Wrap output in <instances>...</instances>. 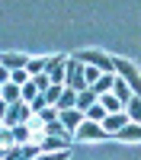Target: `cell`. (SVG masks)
Instances as JSON below:
<instances>
[{
    "label": "cell",
    "mask_w": 141,
    "mask_h": 160,
    "mask_svg": "<svg viewBox=\"0 0 141 160\" xmlns=\"http://www.w3.org/2000/svg\"><path fill=\"white\" fill-rule=\"evenodd\" d=\"M99 102V93L93 90V87H87V90H80V93H77V109H90V106H96Z\"/></svg>",
    "instance_id": "4fadbf2b"
},
{
    "label": "cell",
    "mask_w": 141,
    "mask_h": 160,
    "mask_svg": "<svg viewBox=\"0 0 141 160\" xmlns=\"http://www.w3.org/2000/svg\"><path fill=\"white\" fill-rule=\"evenodd\" d=\"M115 74L135 90V96H141V74H138V68H135L128 58H115Z\"/></svg>",
    "instance_id": "7a4b0ae2"
},
{
    "label": "cell",
    "mask_w": 141,
    "mask_h": 160,
    "mask_svg": "<svg viewBox=\"0 0 141 160\" xmlns=\"http://www.w3.org/2000/svg\"><path fill=\"white\" fill-rule=\"evenodd\" d=\"M26 71H29L32 77L45 74V71H48V58H29V68H26Z\"/></svg>",
    "instance_id": "e0dca14e"
},
{
    "label": "cell",
    "mask_w": 141,
    "mask_h": 160,
    "mask_svg": "<svg viewBox=\"0 0 141 160\" xmlns=\"http://www.w3.org/2000/svg\"><path fill=\"white\" fill-rule=\"evenodd\" d=\"M13 144H16V135H13V128H3V131H0V148H13Z\"/></svg>",
    "instance_id": "7402d4cb"
},
{
    "label": "cell",
    "mask_w": 141,
    "mask_h": 160,
    "mask_svg": "<svg viewBox=\"0 0 141 160\" xmlns=\"http://www.w3.org/2000/svg\"><path fill=\"white\" fill-rule=\"evenodd\" d=\"M55 109H58V112H64V109H77V90H74V87H64V93H61V99H58Z\"/></svg>",
    "instance_id": "5bb4252c"
},
{
    "label": "cell",
    "mask_w": 141,
    "mask_h": 160,
    "mask_svg": "<svg viewBox=\"0 0 141 160\" xmlns=\"http://www.w3.org/2000/svg\"><path fill=\"white\" fill-rule=\"evenodd\" d=\"M74 135L80 138V141H106V138H109V131L103 128V122H90V118H87V122L77 128Z\"/></svg>",
    "instance_id": "5b68a950"
},
{
    "label": "cell",
    "mask_w": 141,
    "mask_h": 160,
    "mask_svg": "<svg viewBox=\"0 0 141 160\" xmlns=\"http://www.w3.org/2000/svg\"><path fill=\"white\" fill-rule=\"evenodd\" d=\"M112 83H115V74H103V77L96 80V83H93V90L103 96V93H112Z\"/></svg>",
    "instance_id": "9a60e30c"
},
{
    "label": "cell",
    "mask_w": 141,
    "mask_h": 160,
    "mask_svg": "<svg viewBox=\"0 0 141 160\" xmlns=\"http://www.w3.org/2000/svg\"><path fill=\"white\" fill-rule=\"evenodd\" d=\"M125 112H128V118H132V122L141 125V96H132V102L125 106Z\"/></svg>",
    "instance_id": "2e32d148"
},
{
    "label": "cell",
    "mask_w": 141,
    "mask_h": 160,
    "mask_svg": "<svg viewBox=\"0 0 141 160\" xmlns=\"http://www.w3.org/2000/svg\"><path fill=\"white\" fill-rule=\"evenodd\" d=\"M103 74H106V71H99V68H93V64H83V80H87L90 87H93V83H96V80H99Z\"/></svg>",
    "instance_id": "d6986e66"
},
{
    "label": "cell",
    "mask_w": 141,
    "mask_h": 160,
    "mask_svg": "<svg viewBox=\"0 0 141 160\" xmlns=\"http://www.w3.org/2000/svg\"><path fill=\"white\" fill-rule=\"evenodd\" d=\"M106 115H109V112H106V106H103V102H96V106H90V109H87V118H90V122H103Z\"/></svg>",
    "instance_id": "ac0fdd59"
},
{
    "label": "cell",
    "mask_w": 141,
    "mask_h": 160,
    "mask_svg": "<svg viewBox=\"0 0 141 160\" xmlns=\"http://www.w3.org/2000/svg\"><path fill=\"white\" fill-rule=\"evenodd\" d=\"M61 122H64V128L74 135V131L87 122V112H83V109H64V112H61Z\"/></svg>",
    "instance_id": "ba28073f"
},
{
    "label": "cell",
    "mask_w": 141,
    "mask_h": 160,
    "mask_svg": "<svg viewBox=\"0 0 141 160\" xmlns=\"http://www.w3.org/2000/svg\"><path fill=\"white\" fill-rule=\"evenodd\" d=\"M68 157H71L68 151H45V154H38L35 160H68Z\"/></svg>",
    "instance_id": "603a6c76"
},
{
    "label": "cell",
    "mask_w": 141,
    "mask_h": 160,
    "mask_svg": "<svg viewBox=\"0 0 141 160\" xmlns=\"http://www.w3.org/2000/svg\"><path fill=\"white\" fill-rule=\"evenodd\" d=\"M0 68H7V71H19V68H29V55H16V51H7V55L0 58Z\"/></svg>",
    "instance_id": "30bf717a"
},
{
    "label": "cell",
    "mask_w": 141,
    "mask_h": 160,
    "mask_svg": "<svg viewBox=\"0 0 141 160\" xmlns=\"http://www.w3.org/2000/svg\"><path fill=\"white\" fill-rule=\"evenodd\" d=\"M55 83H64V77H68V58L64 55H51L48 58V71H45Z\"/></svg>",
    "instance_id": "8992f818"
},
{
    "label": "cell",
    "mask_w": 141,
    "mask_h": 160,
    "mask_svg": "<svg viewBox=\"0 0 141 160\" xmlns=\"http://www.w3.org/2000/svg\"><path fill=\"white\" fill-rule=\"evenodd\" d=\"M29 128H32V125H26V122L13 128V135H16V144H29Z\"/></svg>",
    "instance_id": "44dd1931"
},
{
    "label": "cell",
    "mask_w": 141,
    "mask_h": 160,
    "mask_svg": "<svg viewBox=\"0 0 141 160\" xmlns=\"http://www.w3.org/2000/svg\"><path fill=\"white\" fill-rule=\"evenodd\" d=\"M38 93H42V90L35 87V80H29V83H23V102H29V106H32V99L38 96Z\"/></svg>",
    "instance_id": "ffe728a7"
},
{
    "label": "cell",
    "mask_w": 141,
    "mask_h": 160,
    "mask_svg": "<svg viewBox=\"0 0 141 160\" xmlns=\"http://www.w3.org/2000/svg\"><path fill=\"white\" fill-rule=\"evenodd\" d=\"M112 138H115V141H125V144H132V141H141V125H138V122H128L122 131H115Z\"/></svg>",
    "instance_id": "7c38bea8"
},
{
    "label": "cell",
    "mask_w": 141,
    "mask_h": 160,
    "mask_svg": "<svg viewBox=\"0 0 141 160\" xmlns=\"http://www.w3.org/2000/svg\"><path fill=\"white\" fill-rule=\"evenodd\" d=\"M64 87H74L77 93L90 87L87 80H83V61H77V58H68V77H64Z\"/></svg>",
    "instance_id": "277c9868"
},
{
    "label": "cell",
    "mask_w": 141,
    "mask_h": 160,
    "mask_svg": "<svg viewBox=\"0 0 141 160\" xmlns=\"http://www.w3.org/2000/svg\"><path fill=\"white\" fill-rule=\"evenodd\" d=\"M74 58L83 61V64H93V68L106 71V74H115V58L103 55V51H96V48H87V51H80V55H74Z\"/></svg>",
    "instance_id": "3957f363"
},
{
    "label": "cell",
    "mask_w": 141,
    "mask_h": 160,
    "mask_svg": "<svg viewBox=\"0 0 141 160\" xmlns=\"http://www.w3.org/2000/svg\"><path fill=\"white\" fill-rule=\"evenodd\" d=\"M48 106H51V102H48V96H45V93H38V96L32 99V112L38 115V112H42V109H48Z\"/></svg>",
    "instance_id": "cb8c5ba5"
},
{
    "label": "cell",
    "mask_w": 141,
    "mask_h": 160,
    "mask_svg": "<svg viewBox=\"0 0 141 160\" xmlns=\"http://www.w3.org/2000/svg\"><path fill=\"white\" fill-rule=\"evenodd\" d=\"M32 80H35V87L42 90V93H45V90H51V83H55V80H51L48 74H38V77H32Z\"/></svg>",
    "instance_id": "d4e9b609"
},
{
    "label": "cell",
    "mask_w": 141,
    "mask_h": 160,
    "mask_svg": "<svg viewBox=\"0 0 141 160\" xmlns=\"http://www.w3.org/2000/svg\"><path fill=\"white\" fill-rule=\"evenodd\" d=\"M68 144H71V138H58V135H45V138H38V148H42V154H45V151H68Z\"/></svg>",
    "instance_id": "8fae6325"
},
{
    "label": "cell",
    "mask_w": 141,
    "mask_h": 160,
    "mask_svg": "<svg viewBox=\"0 0 141 160\" xmlns=\"http://www.w3.org/2000/svg\"><path fill=\"white\" fill-rule=\"evenodd\" d=\"M128 122H132V118H128V112H109L106 118H103V128L109 131V138L115 135V131H122Z\"/></svg>",
    "instance_id": "52a82bcc"
},
{
    "label": "cell",
    "mask_w": 141,
    "mask_h": 160,
    "mask_svg": "<svg viewBox=\"0 0 141 160\" xmlns=\"http://www.w3.org/2000/svg\"><path fill=\"white\" fill-rule=\"evenodd\" d=\"M32 106L29 102H13V106H7L3 109V125L7 128H16V125H23V122H32Z\"/></svg>",
    "instance_id": "6da1fadb"
},
{
    "label": "cell",
    "mask_w": 141,
    "mask_h": 160,
    "mask_svg": "<svg viewBox=\"0 0 141 160\" xmlns=\"http://www.w3.org/2000/svg\"><path fill=\"white\" fill-rule=\"evenodd\" d=\"M0 99H3V106H13V102H23V87L19 83H0Z\"/></svg>",
    "instance_id": "9c48e42d"
}]
</instances>
